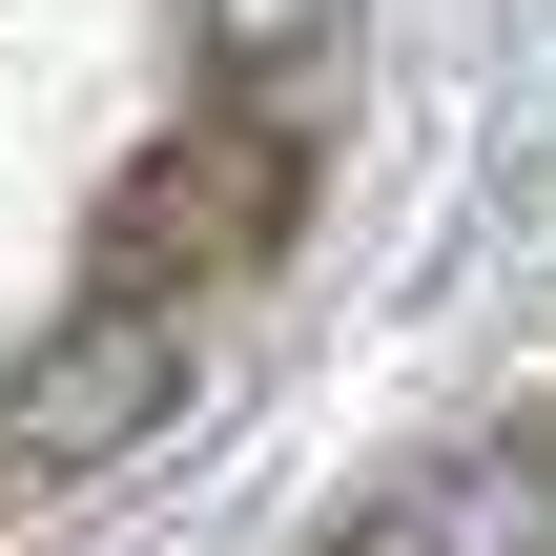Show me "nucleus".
<instances>
[{
  "label": "nucleus",
  "instance_id": "3",
  "mask_svg": "<svg viewBox=\"0 0 556 556\" xmlns=\"http://www.w3.org/2000/svg\"><path fill=\"white\" fill-rule=\"evenodd\" d=\"M330 556H556V433H475V454L392 475Z\"/></svg>",
  "mask_w": 556,
  "mask_h": 556
},
{
  "label": "nucleus",
  "instance_id": "1",
  "mask_svg": "<svg viewBox=\"0 0 556 556\" xmlns=\"http://www.w3.org/2000/svg\"><path fill=\"white\" fill-rule=\"evenodd\" d=\"M165 413H186V330H165L144 289H103L83 330H41V351H21V392H0V495H62V475L144 454Z\"/></svg>",
  "mask_w": 556,
  "mask_h": 556
},
{
  "label": "nucleus",
  "instance_id": "4",
  "mask_svg": "<svg viewBox=\"0 0 556 556\" xmlns=\"http://www.w3.org/2000/svg\"><path fill=\"white\" fill-rule=\"evenodd\" d=\"M330 21H351V0H186V41L227 62V103H289V83L330 62Z\"/></svg>",
  "mask_w": 556,
  "mask_h": 556
},
{
  "label": "nucleus",
  "instance_id": "2",
  "mask_svg": "<svg viewBox=\"0 0 556 556\" xmlns=\"http://www.w3.org/2000/svg\"><path fill=\"white\" fill-rule=\"evenodd\" d=\"M268 227H289V124H268V103H206L186 144H144V165H124V206H103V268L165 309V289L248 268Z\"/></svg>",
  "mask_w": 556,
  "mask_h": 556
}]
</instances>
